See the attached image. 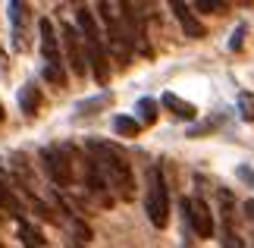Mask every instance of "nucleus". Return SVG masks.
Returning a JSON list of instances; mask_svg holds the SVG:
<instances>
[{
    "instance_id": "1",
    "label": "nucleus",
    "mask_w": 254,
    "mask_h": 248,
    "mask_svg": "<svg viewBox=\"0 0 254 248\" xmlns=\"http://www.w3.org/2000/svg\"><path fill=\"white\" fill-rule=\"evenodd\" d=\"M88 154L97 164L110 195L120 198V201H135V173H132V164L126 161V154L120 148L110 142H101V138H91L88 142Z\"/></svg>"
},
{
    "instance_id": "2",
    "label": "nucleus",
    "mask_w": 254,
    "mask_h": 248,
    "mask_svg": "<svg viewBox=\"0 0 254 248\" xmlns=\"http://www.w3.org/2000/svg\"><path fill=\"white\" fill-rule=\"evenodd\" d=\"M75 32L82 38V47H85V60L88 69L94 73V82L97 85H107L110 82V66H107V41L97 32V22H94V13L91 9H79L75 13Z\"/></svg>"
},
{
    "instance_id": "3",
    "label": "nucleus",
    "mask_w": 254,
    "mask_h": 248,
    "mask_svg": "<svg viewBox=\"0 0 254 248\" xmlns=\"http://www.w3.org/2000/svg\"><path fill=\"white\" fill-rule=\"evenodd\" d=\"M144 211H148V220L163 230L170 223V188L163 179L160 166H151L148 170V192H144Z\"/></svg>"
},
{
    "instance_id": "4",
    "label": "nucleus",
    "mask_w": 254,
    "mask_h": 248,
    "mask_svg": "<svg viewBox=\"0 0 254 248\" xmlns=\"http://www.w3.org/2000/svg\"><path fill=\"white\" fill-rule=\"evenodd\" d=\"M38 32H41V54H44V79L54 88H66V73H63V57H60V38L54 32L51 19H41L38 22Z\"/></svg>"
},
{
    "instance_id": "5",
    "label": "nucleus",
    "mask_w": 254,
    "mask_h": 248,
    "mask_svg": "<svg viewBox=\"0 0 254 248\" xmlns=\"http://www.w3.org/2000/svg\"><path fill=\"white\" fill-rule=\"evenodd\" d=\"M41 166H44V173L51 176L54 185L72 188L75 157H72V148L69 145H51V148H44V151H41Z\"/></svg>"
},
{
    "instance_id": "6",
    "label": "nucleus",
    "mask_w": 254,
    "mask_h": 248,
    "mask_svg": "<svg viewBox=\"0 0 254 248\" xmlns=\"http://www.w3.org/2000/svg\"><path fill=\"white\" fill-rule=\"evenodd\" d=\"M75 164H79V170H82L88 198H91V201H97L101 207H113V195H110V188H107L101 170H97V164L91 161V154H75Z\"/></svg>"
},
{
    "instance_id": "7",
    "label": "nucleus",
    "mask_w": 254,
    "mask_h": 248,
    "mask_svg": "<svg viewBox=\"0 0 254 248\" xmlns=\"http://www.w3.org/2000/svg\"><path fill=\"white\" fill-rule=\"evenodd\" d=\"M182 220L194 230V236L201 239H210L217 223H213V214H210V204L201 201V198H182Z\"/></svg>"
},
{
    "instance_id": "8",
    "label": "nucleus",
    "mask_w": 254,
    "mask_h": 248,
    "mask_svg": "<svg viewBox=\"0 0 254 248\" xmlns=\"http://www.w3.org/2000/svg\"><path fill=\"white\" fill-rule=\"evenodd\" d=\"M97 9H101V19H104V28H107V41H110V51L120 57L123 63H129L132 47H129V41H126V35H123L120 16L113 13V6H110V3H97Z\"/></svg>"
},
{
    "instance_id": "9",
    "label": "nucleus",
    "mask_w": 254,
    "mask_h": 248,
    "mask_svg": "<svg viewBox=\"0 0 254 248\" xmlns=\"http://www.w3.org/2000/svg\"><path fill=\"white\" fill-rule=\"evenodd\" d=\"M60 44H63V51H66V60H69V69L79 79H85V73H88V60H85V47H82V38H79V32H75V25H69V22H63L60 25Z\"/></svg>"
},
{
    "instance_id": "10",
    "label": "nucleus",
    "mask_w": 254,
    "mask_h": 248,
    "mask_svg": "<svg viewBox=\"0 0 254 248\" xmlns=\"http://www.w3.org/2000/svg\"><path fill=\"white\" fill-rule=\"evenodd\" d=\"M9 13V25H13V47L16 51H28V3L13 0L6 6Z\"/></svg>"
},
{
    "instance_id": "11",
    "label": "nucleus",
    "mask_w": 254,
    "mask_h": 248,
    "mask_svg": "<svg viewBox=\"0 0 254 248\" xmlns=\"http://www.w3.org/2000/svg\"><path fill=\"white\" fill-rule=\"evenodd\" d=\"M220 204H223V226H220V245L223 248H245L239 239V233L232 230V195L229 192H220Z\"/></svg>"
},
{
    "instance_id": "12",
    "label": "nucleus",
    "mask_w": 254,
    "mask_h": 248,
    "mask_svg": "<svg viewBox=\"0 0 254 248\" xmlns=\"http://www.w3.org/2000/svg\"><path fill=\"white\" fill-rule=\"evenodd\" d=\"M173 13H176V19H179V25H182V32H185V38H204L207 35V28H204L198 19H194V13H191V6L189 3H182V0H173Z\"/></svg>"
},
{
    "instance_id": "13",
    "label": "nucleus",
    "mask_w": 254,
    "mask_h": 248,
    "mask_svg": "<svg viewBox=\"0 0 254 248\" xmlns=\"http://www.w3.org/2000/svg\"><path fill=\"white\" fill-rule=\"evenodd\" d=\"M0 211H6V214L13 217V220H19V223L25 220V204L19 201V195L9 188V182L3 179V176H0Z\"/></svg>"
},
{
    "instance_id": "14",
    "label": "nucleus",
    "mask_w": 254,
    "mask_h": 248,
    "mask_svg": "<svg viewBox=\"0 0 254 248\" xmlns=\"http://www.w3.org/2000/svg\"><path fill=\"white\" fill-rule=\"evenodd\" d=\"M19 107H22L25 116H35L38 113V107H41V91H38L35 82H25L22 85V91H19Z\"/></svg>"
},
{
    "instance_id": "15",
    "label": "nucleus",
    "mask_w": 254,
    "mask_h": 248,
    "mask_svg": "<svg viewBox=\"0 0 254 248\" xmlns=\"http://www.w3.org/2000/svg\"><path fill=\"white\" fill-rule=\"evenodd\" d=\"M160 101H163V107H167V110H173V116H179V120H194V113H198V110H194V104L182 101V97H176V94H170V91L163 94Z\"/></svg>"
},
{
    "instance_id": "16",
    "label": "nucleus",
    "mask_w": 254,
    "mask_h": 248,
    "mask_svg": "<svg viewBox=\"0 0 254 248\" xmlns=\"http://www.w3.org/2000/svg\"><path fill=\"white\" fill-rule=\"evenodd\" d=\"M19 239H22V245H25V248H47L44 233L38 230L35 223H28V220L19 223Z\"/></svg>"
},
{
    "instance_id": "17",
    "label": "nucleus",
    "mask_w": 254,
    "mask_h": 248,
    "mask_svg": "<svg viewBox=\"0 0 254 248\" xmlns=\"http://www.w3.org/2000/svg\"><path fill=\"white\" fill-rule=\"evenodd\" d=\"M113 129H116L120 135H138L141 123H138V120H132V116H116V120H113Z\"/></svg>"
},
{
    "instance_id": "18",
    "label": "nucleus",
    "mask_w": 254,
    "mask_h": 248,
    "mask_svg": "<svg viewBox=\"0 0 254 248\" xmlns=\"http://www.w3.org/2000/svg\"><path fill=\"white\" fill-rule=\"evenodd\" d=\"M239 110H242V120H245V123L254 120V94L251 91H242L239 94Z\"/></svg>"
},
{
    "instance_id": "19",
    "label": "nucleus",
    "mask_w": 254,
    "mask_h": 248,
    "mask_svg": "<svg viewBox=\"0 0 254 248\" xmlns=\"http://www.w3.org/2000/svg\"><path fill=\"white\" fill-rule=\"evenodd\" d=\"M138 113H141V123H154L157 120V101H151V97L138 101Z\"/></svg>"
},
{
    "instance_id": "20",
    "label": "nucleus",
    "mask_w": 254,
    "mask_h": 248,
    "mask_svg": "<svg viewBox=\"0 0 254 248\" xmlns=\"http://www.w3.org/2000/svg\"><path fill=\"white\" fill-rule=\"evenodd\" d=\"M198 9H226L223 0H198Z\"/></svg>"
},
{
    "instance_id": "21",
    "label": "nucleus",
    "mask_w": 254,
    "mask_h": 248,
    "mask_svg": "<svg viewBox=\"0 0 254 248\" xmlns=\"http://www.w3.org/2000/svg\"><path fill=\"white\" fill-rule=\"evenodd\" d=\"M239 179L248 182V185L254 188V170H251V166H239Z\"/></svg>"
},
{
    "instance_id": "22",
    "label": "nucleus",
    "mask_w": 254,
    "mask_h": 248,
    "mask_svg": "<svg viewBox=\"0 0 254 248\" xmlns=\"http://www.w3.org/2000/svg\"><path fill=\"white\" fill-rule=\"evenodd\" d=\"M242 35H245V28H236V32H232V41H229L232 51H239V47H242Z\"/></svg>"
},
{
    "instance_id": "23",
    "label": "nucleus",
    "mask_w": 254,
    "mask_h": 248,
    "mask_svg": "<svg viewBox=\"0 0 254 248\" xmlns=\"http://www.w3.org/2000/svg\"><path fill=\"white\" fill-rule=\"evenodd\" d=\"M66 248H85L82 242H75V239H66Z\"/></svg>"
}]
</instances>
